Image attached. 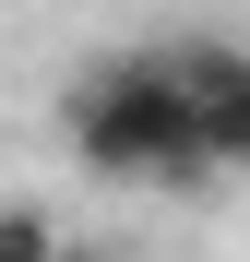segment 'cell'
Masks as SVG:
<instances>
[{"label":"cell","instance_id":"6da1fadb","mask_svg":"<svg viewBox=\"0 0 250 262\" xmlns=\"http://www.w3.org/2000/svg\"><path fill=\"white\" fill-rule=\"evenodd\" d=\"M60 131L72 155L119 191H202L215 155H202V119H191V83H179V48L143 36V48H107L96 72H72L60 96Z\"/></svg>","mask_w":250,"mask_h":262},{"label":"cell","instance_id":"7a4b0ae2","mask_svg":"<svg viewBox=\"0 0 250 262\" xmlns=\"http://www.w3.org/2000/svg\"><path fill=\"white\" fill-rule=\"evenodd\" d=\"M167 48H179V83H191L215 179H250V36H167Z\"/></svg>","mask_w":250,"mask_h":262},{"label":"cell","instance_id":"3957f363","mask_svg":"<svg viewBox=\"0 0 250 262\" xmlns=\"http://www.w3.org/2000/svg\"><path fill=\"white\" fill-rule=\"evenodd\" d=\"M0 262H60V227H48V203H0Z\"/></svg>","mask_w":250,"mask_h":262}]
</instances>
